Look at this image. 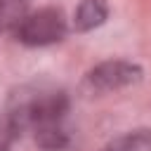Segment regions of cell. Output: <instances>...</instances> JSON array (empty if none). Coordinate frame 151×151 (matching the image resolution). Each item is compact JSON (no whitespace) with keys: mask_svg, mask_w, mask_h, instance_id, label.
I'll use <instances>...</instances> for the list:
<instances>
[{"mask_svg":"<svg viewBox=\"0 0 151 151\" xmlns=\"http://www.w3.org/2000/svg\"><path fill=\"white\" fill-rule=\"evenodd\" d=\"M68 111V99L61 90L50 85H24L7 104V120L14 134L38 132L47 125L64 123Z\"/></svg>","mask_w":151,"mask_h":151,"instance_id":"obj_1","label":"cell"},{"mask_svg":"<svg viewBox=\"0 0 151 151\" xmlns=\"http://www.w3.org/2000/svg\"><path fill=\"white\" fill-rule=\"evenodd\" d=\"M14 35L19 42H24L28 47L52 45L66 35V19H64L61 9L45 7V9H38L33 14H26L21 19V24L14 28Z\"/></svg>","mask_w":151,"mask_h":151,"instance_id":"obj_2","label":"cell"},{"mask_svg":"<svg viewBox=\"0 0 151 151\" xmlns=\"http://www.w3.org/2000/svg\"><path fill=\"white\" fill-rule=\"evenodd\" d=\"M139 80H142V68L137 64L125 61V59H113V61H104V64L94 66L87 73L85 85L92 92H111V90L134 85Z\"/></svg>","mask_w":151,"mask_h":151,"instance_id":"obj_3","label":"cell"},{"mask_svg":"<svg viewBox=\"0 0 151 151\" xmlns=\"http://www.w3.org/2000/svg\"><path fill=\"white\" fill-rule=\"evenodd\" d=\"M106 14H109V7L104 0H83L76 9L73 26L76 31H92L106 21Z\"/></svg>","mask_w":151,"mask_h":151,"instance_id":"obj_4","label":"cell"},{"mask_svg":"<svg viewBox=\"0 0 151 151\" xmlns=\"http://www.w3.org/2000/svg\"><path fill=\"white\" fill-rule=\"evenodd\" d=\"M106 149L109 151H151V130H132L127 134H120Z\"/></svg>","mask_w":151,"mask_h":151,"instance_id":"obj_5","label":"cell"},{"mask_svg":"<svg viewBox=\"0 0 151 151\" xmlns=\"http://www.w3.org/2000/svg\"><path fill=\"white\" fill-rule=\"evenodd\" d=\"M26 17V0H0V33L12 31Z\"/></svg>","mask_w":151,"mask_h":151,"instance_id":"obj_6","label":"cell"},{"mask_svg":"<svg viewBox=\"0 0 151 151\" xmlns=\"http://www.w3.org/2000/svg\"><path fill=\"white\" fill-rule=\"evenodd\" d=\"M14 137H17V134H14V130H12L9 120H7V116L0 118V151H9V144H12Z\"/></svg>","mask_w":151,"mask_h":151,"instance_id":"obj_7","label":"cell"},{"mask_svg":"<svg viewBox=\"0 0 151 151\" xmlns=\"http://www.w3.org/2000/svg\"><path fill=\"white\" fill-rule=\"evenodd\" d=\"M104 151H109V149H104Z\"/></svg>","mask_w":151,"mask_h":151,"instance_id":"obj_8","label":"cell"}]
</instances>
